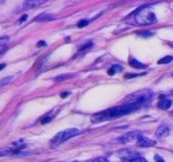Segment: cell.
I'll return each mask as SVG.
<instances>
[{"mask_svg":"<svg viewBox=\"0 0 173 162\" xmlns=\"http://www.w3.org/2000/svg\"><path fill=\"white\" fill-rule=\"evenodd\" d=\"M132 15L135 17V23L139 24V25H148V24H151V23L156 22V16L150 10V7L148 5L141 6Z\"/></svg>","mask_w":173,"mask_h":162,"instance_id":"obj_1","label":"cell"},{"mask_svg":"<svg viewBox=\"0 0 173 162\" xmlns=\"http://www.w3.org/2000/svg\"><path fill=\"white\" fill-rule=\"evenodd\" d=\"M138 108H141V106L136 104V103H128V104H121V106H118L114 108H109V109L105 111L104 114L106 117V120H108V119L124 117L126 114H130V113L137 111Z\"/></svg>","mask_w":173,"mask_h":162,"instance_id":"obj_2","label":"cell"},{"mask_svg":"<svg viewBox=\"0 0 173 162\" xmlns=\"http://www.w3.org/2000/svg\"><path fill=\"white\" fill-rule=\"evenodd\" d=\"M150 97H151V91L148 89H144V90H139L135 94H131L126 98V101L129 103H136V104L142 107L143 104H145L150 100Z\"/></svg>","mask_w":173,"mask_h":162,"instance_id":"obj_3","label":"cell"},{"mask_svg":"<svg viewBox=\"0 0 173 162\" xmlns=\"http://www.w3.org/2000/svg\"><path fill=\"white\" fill-rule=\"evenodd\" d=\"M78 133H79V130H77V129H68V130H65V131H62V132L57 133V134L53 137V139H52L51 143H52L53 147L60 145V144H63L65 141H68L70 138L77 136Z\"/></svg>","mask_w":173,"mask_h":162,"instance_id":"obj_4","label":"cell"},{"mask_svg":"<svg viewBox=\"0 0 173 162\" xmlns=\"http://www.w3.org/2000/svg\"><path fill=\"white\" fill-rule=\"evenodd\" d=\"M118 156L121 159V160H126V161H131L136 157H138V154L137 151L135 150H131V149H124V150H120L118 151Z\"/></svg>","mask_w":173,"mask_h":162,"instance_id":"obj_5","label":"cell"},{"mask_svg":"<svg viewBox=\"0 0 173 162\" xmlns=\"http://www.w3.org/2000/svg\"><path fill=\"white\" fill-rule=\"evenodd\" d=\"M156 144L155 141L148 138V137H144V136H139L137 138V145L138 147H142V148H148V147H154Z\"/></svg>","mask_w":173,"mask_h":162,"instance_id":"obj_6","label":"cell"},{"mask_svg":"<svg viewBox=\"0 0 173 162\" xmlns=\"http://www.w3.org/2000/svg\"><path fill=\"white\" fill-rule=\"evenodd\" d=\"M139 136H141V133H139V132H129V133H125L124 136L119 137V138H118V142H120V143L132 142V141L137 139Z\"/></svg>","mask_w":173,"mask_h":162,"instance_id":"obj_7","label":"cell"},{"mask_svg":"<svg viewBox=\"0 0 173 162\" xmlns=\"http://www.w3.org/2000/svg\"><path fill=\"white\" fill-rule=\"evenodd\" d=\"M168 134H170V127H168V125H166V124L160 125V126L158 127V130H156V137L160 138V139L166 138Z\"/></svg>","mask_w":173,"mask_h":162,"instance_id":"obj_8","label":"cell"},{"mask_svg":"<svg viewBox=\"0 0 173 162\" xmlns=\"http://www.w3.org/2000/svg\"><path fill=\"white\" fill-rule=\"evenodd\" d=\"M47 1H49V0H25L23 2V8H33V7L40 6Z\"/></svg>","mask_w":173,"mask_h":162,"instance_id":"obj_9","label":"cell"},{"mask_svg":"<svg viewBox=\"0 0 173 162\" xmlns=\"http://www.w3.org/2000/svg\"><path fill=\"white\" fill-rule=\"evenodd\" d=\"M158 106H159L160 109H168V108L172 106V101H171V100H167V98H164V100L159 101Z\"/></svg>","mask_w":173,"mask_h":162,"instance_id":"obj_10","label":"cell"},{"mask_svg":"<svg viewBox=\"0 0 173 162\" xmlns=\"http://www.w3.org/2000/svg\"><path fill=\"white\" fill-rule=\"evenodd\" d=\"M55 19V16L53 15H41V16H37L36 17V22H46V21H53Z\"/></svg>","mask_w":173,"mask_h":162,"instance_id":"obj_11","label":"cell"},{"mask_svg":"<svg viewBox=\"0 0 173 162\" xmlns=\"http://www.w3.org/2000/svg\"><path fill=\"white\" fill-rule=\"evenodd\" d=\"M123 71V66H120V65H112L109 68H108V74L109 76H113L114 73H118V72H121Z\"/></svg>","mask_w":173,"mask_h":162,"instance_id":"obj_12","label":"cell"},{"mask_svg":"<svg viewBox=\"0 0 173 162\" xmlns=\"http://www.w3.org/2000/svg\"><path fill=\"white\" fill-rule=\"evenodd\" d=\"M129 64L131 65L132 67H136V68H145L147 66L142 63H139L138 60H136L135 58H129Z\"/></svg>","mask_w":173,"mask_h":162,"instance_id":"obj_13","label":"cell"},{"mask_svg":"<svg viewBox=\"0 0 173 162\" xmlns=\"http://www.w3.org/2000/svg\"><path fill=\"white\" fill-rule=\"evenodd\" d=\"M138 36H141V37H144V38H148V37H151L154 34L151 31H148V30H141V31H137L136 32Z\"/></svg>","mask_w":173,"mask_h":162,"instance_id":"obj_14","label":"cell"},{"mask_svg":"<svg viewBox=\"0 0 173 162\" xmlns=\"http://www.w3.org/2000/svg\"><path fill=\"white\" fill-rule=\"evenodd\" d=\"M173 60V57L172 55H167V57H164V58H161L158 63L160 65H162V64H170L171 61Z\"/></svg>","mask_w":173,"mask_h":162,"instance_id":"obj_15","label":"cell"},{"mask_svg":"<svg viewBox=\"0 0 173 162\" xmlns=\"http://www.w3.org/2000/svg\"><path fill=\"white\" fill-rule=\"evenodd\" d=\"M12 79H13V77H5V78H1V79H0V87H4V85H6V84H8Z\"/></svg>","mask_w":173,"mask_h":162,"instance_id":"obj_16","label":"cell"},{"mask_svg":"<svg viewBox=\"0 0 173 162\" xmlns=\"http://www.w3.org/2000/svg\"><path fill=\"white\" fill-rule=\"evenodd\" d=\"M52 119H53V115H46V117H43V118L41 119V124H42V125H46V124L51 123Z\"/></svg>","mask_w":173,"mask_h":162,"instance_id":"obj_17","label":"cell"},{"mask_svg":"<svg viewBox=\"0 0 173 162\" xmlns=\"http://www.w3.org/2000/svg\"><path fill=\"white\" fill-rule=\"evenodd\" d=\"M88 24H89V21H87V19H82V21H79V22H78L77 27H78V28H84V27H87Z\"/></svg>","mask_w":173,"mask_h":162,"instance_id":"obj_18","label":"cell"},{"mask_svg":"<svg viewBox=\"0 0 173 162\" xmlns=\"http://www.w3.org/2000/svg\"><path fill=\"white\" fill-rule=\"evenodd\" d=\"M8 41H10V37H8V36H2V37H0V47H2L4 45H6Z\"/></svg>","mask_w":173,"mask_h":162,"instance_id":"obj_19","label":"cell"},{"mask_svg":"<svg viewBox=\"0 0 173 162\" xmlns=\"http://www.w3.org/2000/svg\"><path fill=\"white\" fill-rule=\"evenodd\" d=\"M138 76H142V74H138V73H128L124 76L125 79H130V78H135V77H138Z\"/></svg>","mask_w":173,"mask_h":162,"instance_id":"obj_20","label":"cell"},{"mask_svg":"<svg viewBox=\"0 0 173 162\" xmlns=\"http://www.w3.org/2000/svg\"><path fill=\"white\" fill-rule=\"evenodd\" d=\"M91 47H93V42H88L87 45H83L79 49H81V51H85V49H89V48H91Z\"/></svg>","mask_w":173,"mask_h":162,"instance_id":"obj_21","label":"cell"},{"mask_svg":"<svg viewBox=\"0 0 173 162\" xmlns=\"http://www.w3.org/2000/svg\"><path fill=\"white\" fill-rule=\"evenodd\" d=\"M130 162H148L144 157H136V159H134V160H131Z\"/></svg>","mask_w":173,"mask_h":162,"instance_id":"obj_22","label":"cell"},{"mask_svg":"<svg viewBox=\"0 0 173 162\" xmlns=\"http://www.w3.org/2000/svg\"><path fill=\"white\" fill-rule=\"evenodd\" d=\"M154 159H155V161L156 162H165V160H164L162 157H160L159 155H155V156H154Z\"/></svg>","mask_w":173,"mask_h":162,"instance_id":"obj_23","label":"cell"},{"mask_svg":"<svg viewBox=\"0 0 173 162\" xmlns=\"http://www.w3.org/2000/svg\"><path fill=\"white\" fill-rule=\"evenodd\" d=\"M46 45H47V43H46L45 41H38L36 46H37V47H46Z\"/></svg>","mask_w":173,"mask_h":162,"instance_id":"obj_24","label":"cell"},{"mask_svg":"<svg viewBox=\"0 0 173 162\" xmlns=\"http://www.w3.org/2000/svg\"><path fill=\"white\" fill-rule=\"evenodd\" d=\"M69 76H66V74H63V76H60V77H55L54 79L55 81H63V79H65V78H68Z\"/></svg>","mask_w":173,"mask_h":162,"instance_id":"obj_25","label":"cell"},{"mask_svg":"<svg viewBox=\"0 0 173 162\" xmlns=\"http://www.w3.org/2000/svg\"><path fill=\"white\" fill-rule=\"evenodd\" d=\"M93 162H108V160H107V159H105V157H99V159L94 160Z\"/></svg>","mask_w":173,"mask_h":162,"instance_id":"obj_26","label":"cell"},{"mask_svg":"<svg viewBox=\"0 0 173 162\" xmlns=\"http://www.w3.org/2000/svg\"><path fill=\"white\" fill-rule=\"evenodd\" d=\"M27 18H28V16H27V15H23V16L21 17V19H19V23H23V22H25V21H27Z\"/></svg>","mask_w":173,"mask_h":162,"instance_id":"obj_27","label":"cell"},{"mask_svg":"<svg viewBox=\"0 0 173 162\" xmlns=\"http://www.w3.org/2000/svg\"><path fill=\"white\" fill-rule=\"evenodd\" d=\"M70 94H71L70 91H65V93H62V95H60V97H62V98H65V97L69 96Z\"/></svg>","mask_w":173,"mask_h":162,"instance_id":"obj_28","label":"cell"},{"mask_svg":"<svg viewBox=\"0 0 173 162\" xmlns=\"http://www.w3.org/2000/svg\"><path fill=\"white\" fill-rule=\"evenodd\" d=\"M5 66H6V64H1V65H0V71H1V70H4V68H5Z\"/></svg>","mask_w":173,"mask_h":162,"instance_id":"obj_29","label":"cell"}]
</instances>
